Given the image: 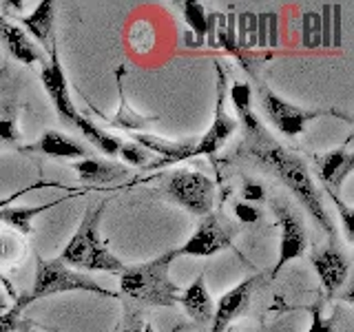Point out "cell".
Returning a JSON list of instances; mask_svg holds the SVG:
<instances>
[{"label":"cell","mask_w":354,"mask_h":332,"mask_svg":"<svg viewBox=\"0 0 354 332\" xmlns=\"http://www.w3.org/2000/svg\"><path fill=\"white\" fill-rule=\"evenodd\" d=\"M243 133H246V138H243L241 151L257 164H261L272 177H277V180L297 197V202L308 210V215L313 217L330 237H335V224H332V219L324 206V195H321V191L317 188L306 160L299 158V155L288 147H283L279 140H274L270 133L266 131L263 124L254 127L250 131H243Z\"/></svg>","instance_id":"obj_1"},{"label":"cell","mask_w":354,"mask_h":332,"mask_svg":"<svg viewBox=\"0 0 354 332\" xmlns=\"http://www.w3.org/2000/svg\"><path fill=\"white\" fill-rule=\"evenodd\" d=\"M175 259V250H169L151 261L138 266H124L120 273V290L133 302L144 306L173 308L180 304V286H177L169 268Z\"/></svg>","instance_id":"obj_2"},{"label":"cell","mask_w":354,"mask_h":332,"mask_svg":"<svg viewBox=\"0 0 354 332\" xmlns=\"http://www.w3.org/2000/svg\"><path fill=\"white\" fill-rule=\"evenodd\" d=\"M106 208V202H100L95 208H86L77 224V230L66 241L60 252V261L73 270H102V273H122V264L100 237V221Z\"/></svg>","instance_id":"obj_3"},{"label":"cell","mask_w":354,"mask_h":332,"mask_svg":"<svg viewBox=\"0 0 354 332\" xmlns=\"http://www.w3.org/2000/svg\"><path fill=\"white\" fill-rule=\"evenodd\" d=\"M77 290L93 293L100 297H115L111 290H104L97 282H93L88 275L69 268L60 259H44L40 255H36V279H33L31 293L25 295L27 304L36 302V299L53 297L60 293H77Z\"/></svg>","instance_id":"obj_4"},{"label":"cell","mask_w":354,"mask_h":332,"mask_svg":"<svg viewBox=\"0 0 354 332\" xmlns=\"http://www.w3.org/2000/svg\"><path fill=\"white\" fill-rule=\"evenodd\" d=\"M257 102L263 111L266 120L270 124L283 133L286 138H297L306 131L308 122H313L326 113H335V111H324V109H304L292 102H288L281 95H277L268 84L257 82Z\"/></svg>","instance_id":"obj_5"},{"label":"cell","mask_w":354,"mask_h":332,"mask_svg":"<svg viewBox=\"0 0 354 332\" xmlns=\"http://www.w3.org/2000/svg\"><path fill=\"white\" fill-rule=\"evenodd\" d=\"M166 195L191 215L204 217L213 210L215 184L199 171H177L166 182Z\"/></svg>","instance_id":"obj_6"},{"label":"cell","mask_w":354,"mask_h":332,"mask_svg":"<svg viewBox=\"0 0 354 332\" xmlns=\"http://www.w3.org/2000/svg\"><path fill=\"white\" fill-rule=\"evenodd\" d=\"M235 228H230L224 219L215 213L202 217L195 232L180 248H175V257H213V255L232 246Z\"/></svg>","instance_id":"obj_7"},{"label":"cell","mask_w":354,"mask_h":332,"mask_svg":"<svg viewBox=\"0 0 354 332\" xmlns=\"http://www.w3.org/2000/svg\"><path fill=\"white\" fill-rule=\"evenodd\" d=\"M215 71H217V107H215V116H213V124L208 127L199 142H195L193 149V158L197 155H213L224 147V144L237 133V120L235 116L228 113L226 109V98H228V80H226V71L219 62H215Z\"/></svg>","instance_id":"obj_8"},{"label":"cell","mask_w":354,"mask_h":332,"mask_svg":"<svg viewBox=\"0 0 354 332\" xmlns=\"http://www.w3.org/2000/svg\"><path fill=\"white\" fill-rule=\"evenodd\" d=\"M272 210L277 219H279V228H281V243H279V259H277L272 277L279 275V270L288 261L297 259L299 255H304L308 246V235H306V224L301 215L297 210L286 204V202H272Z\"/></svg>","instance_id":"obj_9"},{"label":"cell","mask_w":354,"mask_h":332,"mask_svg":"<svg viewBox=\"0 0 354 332\" xmlns=\"http://www.w3.org/2000/svg\"><path fill=\"white\" fill-rule=\"evenodd\" d=\"M40 80L55 109V113H58L60 120H64L66 124L73 127V122L80 118V113H77V109L71 102V91H69V84H66L58 51L47 55V62L40 66Z\"/></svg>","instance_id":"obj_10"},{"label":"cell","mask_w":354,"mask_h":332,"mask_svg":"<svg viewBox=\"0 0 354 332\" xmlns=\"http://www.w3.org/2000/svg\"><path fill=\"white\" fill-rule=\"evenodd\" d=\"M310 261L315 266L324 290L328 295H337L341 290V286L346 284L348 273H350V261L346 257V252H343L337 243H328V246L310 255Z\"/></svg>","instance_id":"obj_11"},{"label":"cell","mask_w":354,"mask_h":332,"mask_svg":"<svg viewBox=\"0 0 354 332\" xmlns=\"http://www.w3.org/2000/svg\"><path fill=\"white\" fill-rule=\"evenodd\" d=\"M259 277L252 275L248 279H243L241 284H237L235 288H230L228 293H224L219 297V302L213 310V328L210 332H226L230 328V324L235 321L243 310L248 308L250 297L254 293V286H257Z\"/></svg>","instance_id":"obj_12"},{"label":"cell","mask_w":354,"mask_h":332,"mask_svg":"<svg viewBox=\"0 0 354 332\" xmlns=\"http://www.w3.org/2000/svg\"><path fill=\"white\" fill-rule=\"evenodd\" d=\"M0 44H3L5 51L20 64H27V66L40 64L42 66L47 62V55H44L38 44L29 38V33L3 16H0Z\"/></svg>","instance_id":"obj_13"},{"label":"cell","mask_w":354,"mask_h":332,"mask_svg":"<svg viewBox=\"0 0 354 332\" xmlns=\"http://www.w3.org/2000/svg\"><path fill=\"white\" fill-rule=\"evenodd\" d=\"M22 27L29 33L33 42L40 44L44 55H51L58 51L55 44V5L51 0H42L29 16H22Z\"/></svg>","instance_id":"obj_14"},{"label":"cell","mask_w":354,"mask_h":332,"mask_svg":"<svg viewBox=\"0 0 354 332\" xmlns=\"http://www.w3.org/2000/svg\"><path fill=\"white\" fill-rule=\"evenodd\" d=\"M315 164H317L319 180L326 184L328 191L339 188L354 169V153L350 151V142H346V147L341 149L315 155Z\"/></svg>","instance_id":"obj_15"},{"label":"cell","mask_w":354,"mask_h":332,"mask_svg":"<svg viewBox=\"0 0 354 332\" xmlns=\"http://www.w3.org/2000/svg\"><path fill=\"white\" fill-rule=\"evenodd\" d=\"M25 151L42 153L47 158H60V160H84L88 158V151L84 144L77 140L64 136L60 131H44L38 142H33L31 147H25Z\"/></svg>","instance_id":"obj_16"},{"label":"cell","mask_w":354,"mask_h":332,"mask_svg":"<svg viewBox=\"0 0 354 332\" xmlns=\"http://www.w3.org/2000/svg\"><path fill=\"white\" fill-rule=\"evenodd\" d=\"M133 142L142 147L144 151H149L151 155H160V160L155 162V166H164V164H175L193 158V149L195 142H171L158 136H151V133H131ZM153 166V169H155Z\"/></svg>","instance_id":"obj_17"},{"label":"cell","mask_w":354,"mask_h":332,"mask_svg":"<svg viewBox=\"0 0 354 332\" xmlns=\"http://www.w3.org/2000/svg\"><path fill=\"white\" fill-rule=\"evenodd\" d=\"M20 140L18 91L11 80H0V149L14 147Z\"/></svg>","instance_id":"obj_18"},{"label":"cell","mask_w":354,"mask_h":332,"mask_svg":"<svg viewBox=\"0 0 354 332\" xmlns=\"http://www.w3.org/2000/svg\"><path fill=\"white\" fill-rule=\"evenodd\" d=\"M180 306L186 310V315L191 317L197 324H206L213 319V297H210L206 288V275L199 273L195 277V282L180 293Z\"/></svg>","instance_id":"obj_19"},{"label":"cell","mask_w":354,"mask_h":332,"mask_svg":"<svg viewBox=\"0 0 354 332\" xmlns=\"http://www.w3.org/2000/svg\"><path fill=\"white\" fill-rule=\"evenodd\" d=\"M73 169L84 184H111V182H115V180H120V177L127 175L124 166L113 164V162H102V160H95V158L77 160L73 164Z\"/></svg>","instance_id":"obj_20"},{"label":"cell","mask_w":354,"mask_h":332,"mask_svg":"<svg viewBox=\"0 0 354 332\" xmlns=\"http://www.w3.org/2000/svg\"><path fill=\"white\" fill-rule=\"evenodd\" d=\"M228 98L232 102V109H235L237 124H241L243 131H250L261 124V120L254 116V111H252V86L248 82H239V80L232 82Z\"/></svg>","instance_id":"obj_21"},{"label":"cell","mask_w":354,"mask_h":332,"mask_svg":"<svg viewBox=\"0 0 354 332\" xmlns=\"http://www.w3.org/2000/svg\"><path fill=\"white\" fill-rule=\"evenodd\" d=\"M235 31H237V53L239 62L243 64V53L257 49V11H239L235 14Z\"/></svg>","instance_id":"obj_22"},{"label":"cell","mask_w":354,"mask_h":332,"mask_svg":"<svg viewBox=\"0 0 354 332\" xmlns=\"http://www.w3.org/2000/svg\"><path fill=\"white\" fill-rule=\"evenodd\" d=\"M53 204H44V206H14V208H3L0 210V221H5L7 226H11L14 230L22 232V235H29L33 230V219H36L40 213H44L47 208L55 206Z\"/></svg>","instance_id":"obj_23"},{"label":"cell","mask_w":354,"mask_h":332,"mask_svg":"<svg viewBox=\"0 0 354 332\" xmlns=\"http://www.w3.org/2000/svg\"><path fill=\"white\" fill-rule=\"evenodd\" d=\"M73 127L82 133V136L93 144L95 149H100L102 153H106V155H111V158H115L118 155V149H120V140L118 138H113V136H109V133L104 131V129H100V127H95L91 120L88 118H84V116H80L75 122H73Z\"/></svg>","instance_id":"obj_24"},{"label":"cell","mask_w":354,"mask_h":332,"mask_svg":"<svg viewBox=\"0 0 354 332\" xmlns=\"http://www.w3.org/2000/svg\"><path fill=\"white\" fill-rule=\"evenodd\" d=\"M182 14H184V22L195 36V47H202L206 38V18H208L204 5L195 3V0H186V3H182Z\"/></svg>","instance_id":"obj_25"},{"label":"cell","mask_w":354,"mask_h":332,"mask_svg":"<svg viewBox=\"0 0 354 332\" xmlns=\"http://www.w3.org/2000/svg\"><path fill=\"white\" fill-rule=\"evenodd\" d=\"M301 44L306 49L321 47V16L319 11L308 9L301 14Z\"/></svg>","instance_id":"obj_26"},{"label":"cell","mask_w":354,"mask_h":332,"mask_svg":"<svg viewBox=\"0 0 354 332\" xmlns=\"http://www.w3.org/2000/svg\"><path fill=\"white\" fill-rule=\"evenodd\" d=\"M118 155H120V158L124 160L127 164H131V166H149V169H153V166H155L153 155H151L149 151H144L142 147H138L136 142H124V140H120Z\"/></svg>","instance_id":"obj_27"},{"label":"cell","mask_w":354,"mask_h":332,"mask_svg":"<svg viewBox=\"0 0 354 332\" xmlns=\"http://www.w3.org/2000/svg\"><path fill=\"white\" fill-rule=\"evenodd\" d=\"M27 306L25 295H22L14 306H9L3 315H0V332H14L20 328V317H22V308Z\"/></svg>","instance_id":"obj_28"},{"label":"cell","mask_w":354,"mask_h":332,"mask_svg":"<svg viewBox=\"0 0 354 332\" xmlns=\"http://www.w3.org/2000/svg\"><path fill=\"white\" fill-rule=\"evenodd\" d=\"M328 195H330L332 202H335L339 215H341V224H343V232H346V239L352 243L354 241V213H352V208L346 202H343L341 197H337V193L328 191Z\"/></svg>","instance_id":"obj_29"},{"label":"cell","mask_w":354,"mask_h":332,"mask_svg":"<svg viewBox=\"0 0 354 332\" xmlns=\"http://www.w3.org/2000/svg\"><path fill=\"white\" fill-rule=\"evenodd\" d=\"M321 16V47L332 49V3H326L319 11Z\"/></svg>","instance_id":"obj_30"},{"label":"cell","mask_w":354,"mask_h":332,"mask_svg":"<svg viewBox=\"0 0 354 332\" xmlns=\"http://www.w3.org/2000/svg\"><path fill=\"white\" fill-rule=\"evenodd\" d=\"M310 315H313V321H310L308 332H337L335 319H326L321 306H313V308H310Z\"/></svg>","instance_id":"obj_31"},{"label":"cell","mask_w":354,"mask_h":332,"mask_svg":"<svg viewBox=\"0 0 354 332\" xmlns=\"http://www.w3.org/2000/svg\"><path fill=\"white\" fill-rule=\"evenodd\" d=\"M266 33H268V51L279 47V14L266 11Z\"/></svg>","instance_id":"obj_32"},{"label":"cell","mask_w":354,"mask_h":332,"mask_svg":"<svg viewBox=\"0 0 354 332\" xmlns=\"http://www.w3.org/2000/svg\"><path fill=\"white\" fill-rule=\"evenodd\" d=\"M241 197L246 199L248 204H254V202H263L266 199V188L254 182V180H243V186H241Z\"/></svg>","instance_id":"obj_33"},{"label":"cell","mask_w":354,"mask_h":332,"mask_svg":"<svg viewBox=\"0 0 354 332\" xmlns=\"http://www.w3.org/2000/svg\"><path fill=\"white\" fill-rule=\"evenodd\" d=\"M122 332H153V326L140 313H129L124 319V326H122Z\"/></svg>","instance_id":"obj_34"},{"label":"cell","mask_w":354,"mask_h":332,"mask_svg":"<svg viewBox=\"0 0 354 332\" xmlns=\"http://www.w3.org/2000/svg\"><path fill=\"white\" fill-rule=\"evenodd\" d=\"M341 16H343V7L332 3V49H339L341 47V40H343V27H341L343 22H341Z\"/></svg>","instance_id":"obj_35"},{"label":"cell","mask_w":354,"mask_h":332,"mask_svg":"<svg viewBox=\"0 0 354 332\" xmlns=\"http://www.w3.org/2000/svg\"><path fill=\"white\" fill-rule=\"evenodd\" d=\"M235 217L239 221H243V224H257L261 213H259V208H254L252 204L239 202V204H235Z\"/></svg>","instance_id":"obj_36"},{"label":"cell","mask_w":354,"mask_h":332,"mask_svg":"<svg viewBox=\"0 0 354 332\" xmlns=\"http://www.w3.org/2000/svg\"><path fill=\"white\" fill-rule=\"evenodd\" d=\"M7 308H9V302H7V297L3 295V286H0V315H3Z\"/></svg>","instance_id":"obj_37"}]
</instances>
